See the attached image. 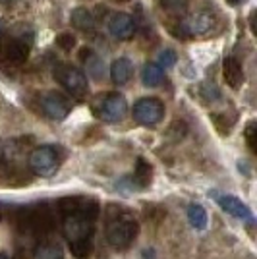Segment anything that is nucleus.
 <instances>
[{
    "instance_id": "nucleus-23",
    "label": "nucleus",
    "mask_w": 257,
    "mask_h": 259,
    "mask_svg": "<svg viewBox=\"0 0 257 259\" xmlns=\"http://www.w3.org/2000/svg\"><path fill=\"white\" fill-rule=\"evenodd\" d=\"M244 136H246V143H247V147H249V151L255 153V122H253V120H249L246 124Z\"/></svg>"
},
{
    "instance_id": "nucleus-4",
    "label": "nucleus",
    "mask_w": 257,
    "mask_h": 259,
    "mask_svg": "<svg viewBox=\"0 0 257 259\" xmlns=\"http://www.w3.org/2000/svg\"><path fill=\"white\" fill-rule=\"evenodd\" d=\"M93 114L97 118H101L103 122H108V124H116V122H122L124 116L128 114V103L124 95L120 93H105V95H99V97L93 101Z\"/></svg>"
},
{
    "instance_id": "nucleus-16",
    "label": "nucleus",
    "mask_w": 257,
    "mask_h": 259,
    "mask_svg": "<svg viewBox=\"0 0 257 259\" xmlns=\"http://www.w3.org/2000/svg\"><path fill=\"white\" fill-rule=\"evenodd\" d=\"M70 20H72V25H74L75 29H79V31L91 33L95 29V18H93V14L87 8H75V10H72Z\"/></svg>"
},
{
    "instance_id": "nucleus-19",
    "label": "nucleus",
    "mask_w": 257,
    "mask_h": 259,
    "mask_svg": "<svg viewBox=\"0 0 257 259\" xmlns=\"http://www.w3.org/2000/svg\"><path fill=\"white\" fill-rule=\"evenodd\" d=\"M151 176H153V168L145 159H138L136 162V170H134V180L140 188H147L151 184Z\"/></svg>"
},
{
    "instance_id": "nucleus-6",
    "label": "nucleus",
    "mask_w": 257,
    "mask_h": 259,
    "mask_svg": "<svg viewBox=\"0 0 257 259\" xmlns=\"http://www.w3.org/2000/svg\"><path fill=\"white\" fill-rule=\"evenodd\" d=\"M215 27V16L209 10H197L186 20L178 22L176 29H170L176 37H199L211 33Z\"/></svg>"
},
{
    "instance_id": "nucleus-9",
    "label": "nucleus",
    "mask_w": 257,
    "mask_h": 259,
    "mask_svg": "<svg viewBox=\"0 0 257 259\" xmlns=\"http://www.w3.org/2000/svg\"><path fill=\"white\" fill-rule=\"evenodd\" d=\"M41 108L43 112L49 116L51 120H64L70 110H72V103L70 99L58 93V91H47L43 97H41Z\"/></svg>"
},
{
    "instance_id": "nucleus-25",
    "label": "nucleus",
    "mask_w": 257,
    "mask_h": 259,
    "mask_svg": "<svg viewBox=\"0 0 257 259\" xmlns=\"http://www.w3.org/2000/svg\"><path fill=\"white\" fill-rule=\"evenodd\" d=\"M226 2H228V4H230V6H238V4H240V2H242V0H226Z\"/></svg>"
},
{
    "instance_id": "nucleus-8",
    "label": "nucleus",
    "mask_w": 257,
    "mask_h": 259,
    "mask_svg": "<svg viewBox=\"0 0 257 259\" xmlns=\"http://www.w3.org/2000/svg\"><path fill=\"white\" fill-rule=\"evenodd\" d=\"M132 116L141 126H157L164 118V105L157 97H143L134 105Z\"/></svg>"
},
{
    "instance_id": "nucleus-5",
    "label": "nucleus",
    "mask_w": 257,
    "mask_h": 259,
    "mask_svg": "<svg viewBox=\"0 0 257 259\" xmlns=\"http://www.w3.org/2000/svg\"><path fill=\"white\" fill-rule=\"evenodd\" d=\"M54 79L62 85L66 93L74 99H85L89 93V83H87L85 74L72 64H58L54 66L53 72Z\"/></svg>"
},
{
    "instance_id": "nucleus-3",
    "label": "nucleus",
    "mask_w": 257,
    "mask_h": 259,
    "mask_svg": "<svg viewBox=\"0 0 257 259\" xmlns=\"http://www.w3.org/2000/svg\"><path fill=\"white\" fill-rule=\"evenodd\" d=\"M18 227L22 232L35 234V236H47L56 228V217L49 205H35L27 207L20 213Z\"/></svg>"
},
{
    "instance_id": "nucleus-27",
    "label": "nucleus",
    "mask_w": 257,
    "mask_h": 259,
    "mask_svg": "<svg viewBox=\"0 0 257 259\" xmlns=\"http://www.w3.org/2000/svg\"><path fill=\"white\" fill-rule=\"evenodd\" d=\"M0 259H8V257H6V253H0Z\"/></svg>"
},
{
    "instance_id": "nucleus-15",
    "label": "nucleus",
    "mask_w": 257,
    "mask_h": 259,
    "mask_svg": "<svg viewBox=\"0 0 257 259\" xmlns=\"http://www.w3.org/2000/svg\"><path fill=\"white\" fill-rule=\"evenodd\" d=\"M134 74V64L130 62L128 58H116L112 66H110V79H112V83H116V85H126L130 81V77Z\"/></svg>"
},
{
    "instance_id": "nucleus-13",
    "label": "nucleus",
    "mask_w": 257,
    "mask_h": 259,
    "mask_svg": "<svg viewBox=\"0 0 257 259\" xmlns=\"http://www.w3.org/2000/svg\"><path fill=\"white\" fill-rule=\"evenodd\" d=\"M217 203L221 205L223 211H226L228 215L236 217V219H240V221H253L251 209L244 201H240L238 197H234V195H217Z\"/></svg>"
},
{
    "instance_id": "nucleus-2",
    "label": "nucleus",
    "mask_w": 257,
    "mask_h": 259,
    "mask_svg": "<svg viewBox=\"0 0 257 259\" xmlns=\"http://www.w3.org/2000/svg\"><path fill=\"white\" fill-rule=\"evenodd\" d=\"M140 234V225L128 211H112L107 219V240L118 251L128 249Z\"/></svg>"
},
{
    "instance_id": "nucleus-24",
    "label": "nucleus",
    "mask_w": 257,
    "mask_h": 259,
    "mask_svg": "<svg viewBox=\"0 0 257 259\" xmlns=\"http://www.w3.org/2000/svg\"><path fill=\"white\" fill-rule=\"evenodd\" d=\"M157 64L161 66V68H170V66H174V64H176V53H174V51H170V49L162 51Z\"/></svg>"
},
{
    "instance_id": "nucleus-12",
    "label": "nucleus",
    "mask_w": 257,
    "mask_h": 259,
    "mask_svg": "<svg viewBox=\"0 0 257 259\" xmlns=\"http://www.w3.org/2000/svg\"><path fill=\"white\" fill-rule=\"evenodd\" d=\"M223 77H225V83L230 89L238 91L240 87L244 85V79H246V74H244V66L242 62L234 58V56H228L223 62Z\"/></svg>"
},
{
    "instance_id": "nucleus-14",
    "label": "nucleus",
    "mask_w": 257,
    "mask_h": 259,
    "mask_svg": "<svg viewBox=\"0 0 257 259\" xmlns=\"http://www.w3.org/2000/svg\"><path fill=\"white\" fill-rule=\"evenodd\" d=\"M79 58H81V62L85 64L87 74L93 77V79H103V77H105V74H107L105 62H103V58H99L91 49H81Z\"/></svg>"
},
{
    "instance_id": "nucleus-22",
    "label": "nucleus",
    "mask_w": 257,
    "mask_h": 259,
    "mask_svg": "<svg viewBox=\"0 0 257 259\" xmlns=\"http://www.w3.org/2000/svg\"><path fill=\"white\" fill-rule=\"evenodd\" d=\"M56 47H58V49H62L64 53H70V51L75 47V37L68 31L58 33V35H56Z\"/></svg>"
},
{
    "instance_id": "nucleus-11",
    "label": "nucleus",
    "mask_w": 257,
    "mask_h": 259,
    "mask_svg": "<svg viewBox=\"0 0 257 259\" xmlns=\"http://www.w3.org/2000/svg\"><path fill=\"white\" fill-rule=\"evenodd\" d=\"M29 49L31 45L25 43L23 39H8V41H2L0 54H4V58L12 64H23L29 56Z\"/></svg>"
},
{
    "instance_id": "nucleus-17",
    "label": "nucleus",
    "mask_w": 257,
    "mask_h": 259,
    "mask_svg": "<svg viewBox=\"0 0 257 259\" xmlns=\"http://www.w3.org/2000/svg\"><path fill=\"white\" fill-rule=\"evenodd\" d=\"M162 79H164V70H162L161 66L157 64V62L145 64L143 72H141V81H143V85L157 87L162 83Z\"/></svg>"
},
{
    "instance_id": "nucleus-10",
    "label": "nucleus",
    "mask_w": 257,
    "mask_h": 259,
    "mask_svg": "<svg viewBox=\"0 0 257 259\" xmlns=\"http://www.w3.org/2000/svg\"><path fill=\"white\" fill-rule=\"evenodd\" d=\"M107 27H108V33H110L112 37H116L120 41H126V39H130V37L134 35V31H136V22H134L132 16L124 14V12H114V14L108 18Z\"/></svg>"
},
{
    "instance_id": "nucleus-21",
    "label": "nucleus",
    "mask_w": 257,
    "mask_h": 259,
    "mask_svg": "<svg viewBox=\"0 0 257 259\" xmlns=\"http://www.w3.org/2000/svg\"><path fill=\"white\" fill-rule=\"evenodd\" d=\"M188 2L190 0H159L162 10L170 12V14H182L188 8Z\"/></svg>"
},
{
    "instance_id": "nucleus-26",
    "label": "nucleus",
    "mask_w": 257,
    "mask_h": 259,
    "mask_svg": "<svg viewBox=\"0 0 257 259\" xmlns=\"http://www.w3.org/2000/svg\"><path fill=\"white\" fill-rule=\"evenodd\" d=\"M110 2H116V4H122V2H128V0H110Z\"/></svg>"
},
{
    "instance_id": "nucleus-20",
    "label": "nucleus",
    "mask_w": 257,
    "mask_h": 259,
    "mask_svg": "<svg viewBox=\"0 0 257 259\" xmlns=\"http://www.w3.org/2000/svg\"><path fill=\"white\" fill-rule=\"evenodd\" d=\"M188 221H190V225L193 228H197V230H203L207 227V221H209V217H207V211H205L201 205H197V203H193V205L188 207Z\"/></svg>"
},
{
    "instance_id": "nucleus-18",
    "label": "nucleus",
    "mask_w": 257,
    "mask_h": 259,
    "mask_svg": "<svg viewBox=\"0 0 257 259\" xmlns=\"http://www.w3.org/2000/svg\"><path fill=\"white\" fill-rule=\"evenodd\" d=\"M33 259H64V249L56 242H43L35 248Z\"/></svg>"
},
{
    "instance_id": "nucleus-7",
    "label": "nucleus",
    "mask_w": 257,
    "mask_h": 259,
    "mask_svg": "<svg viewBox=\"0 0 257 259\" xmlns=\"http://www.w3.org/2000/svg\"><path fill=\"white\" fill-rule=\"evenodd\" d=\"M27 164L31 168L33 174L37 176H53L58 166H60V157H58V151L51 147V145H43V147H37L33 149L29 159H27Z\"/></svg>"
},
{
    "instance_id": "nucleus-1",
    "label": "nucleus",
    "mask_w": 257,
    "mask_h": 259,
    "mask_svg": "<svg viewBox=\"0 0 257 259\" xmlns=\"http://www.w3.org/2000/svg\"><path fill=\"white\" fill-rule=\"evenodd\" d=\"M62 234L70 246V251L75 259L91 257L95 242V221L85 215H68L62 217Z\"/></svg>"
}]
</instances>
